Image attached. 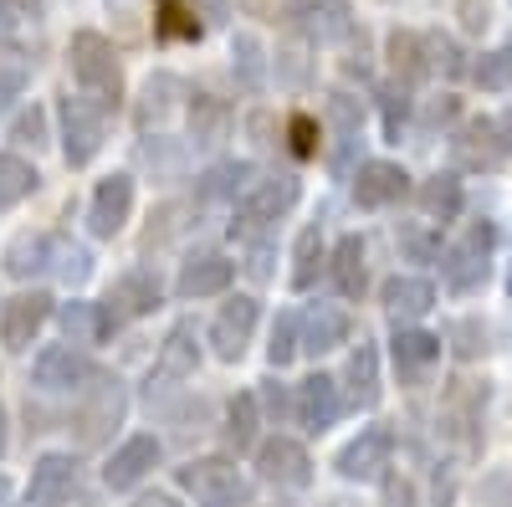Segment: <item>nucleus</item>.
Here are the masks:
<instances>
[{"label": "nucleus", "mask_w": 512, "mask_h": 507, "mask_svg": "<svg viewBox=\"0 0 512 507\" xmlns=\"http://www.w3.org/2000/svg\"><path fill=\"white\" fill-rule=\"evenodd\" d=\"M67 62H72V77L82 93H93L98 103H113L118 88H123V67H118V52L103 31H77L67 41Z\"/></svg>", "instance_id": "f257e3e1"}, {"label": "nucleus", "mask_w": 512, "mask_h": 507, "mask_svg": "<svg viewBox=\"0 0 512 507\" xmlns=\"http://www.w3.org/2000/svg\"><path fill=\"white\" fill-rule=\"evenodd\" d=\"M62 154H67V164L72 169H82V164H93L98 154H103V139H108V103H98L93 93H67L62 98Z\"/></svg>", "instance_id": "f03ea898"}, {"label": "nucleus", "mask_w": 512, "mask_h": 507, "mask_svg": "<svg viewBox=\"0 0 512 507\" xmlns=\"http://www.w3.org/2000/svg\"><path fill=\"white\" fill-rule=\"evenodd\" d=\"M492 246H497V231L492 221H466V231L441 251V277L451 292H477L487 282V262H492Z\"/></svg>", "instance_id": "7ed1b4c3"}, {"label": "nucleus", "mask_w": 512, "mask_h": 507, "mask_svg": "<svg viewBox=\"0 0 512 507\" xmlns=\"http://www.w3.org/2000/svg\"><path fill=\"white\" fill-rule=\"evenodd\" d=\"M180 487L195 497V507H246L251 487L236 472L231 456H195L180 467Z\"/></svg>", "instance_id": "20e7f679"}, {"label": "nucleus", "mask_w": 512, "mask_h": 507, "mask_svg": "<svg viewBox=\"0 0 512 507\" xmlns=\"http://www.w3.org/2000/svg\"><path fill=\"white\" fill-rule=\"evenodd\" d=\"M297 195H303V185H297L292 175H272V180H251V190L236 200V221H231V236L236 241H251L262 236L272 221H282L287 210L297 205Z\"/></svg>", "instance_id": "39448f33"}, {"label": "nucleus", "mask_w": 512, "mask_h": 507, "mask_svg": "<svg viewBox=\"0 0 512 507\" xmlns=\"http://www.w3.org/2000/svg\"><path fill=\"white\" fill-rule=\"evenodd\" d=\"M123 410H128L123 385L108 374H93L88 385H82V400H77V415H72L82 446H103L113 436V426H123Z\"/></svg>", "instance_id": "423d86ee"}, {"label": "nucleus", "mask_w": 512, "mask_h": 507, "mask_svg": "<svg viewBox=\"0 0 512 507\" xmlns=\"http://www.w3.org/2000/svg\"><path fill=\"white\" fill-rule=\"evenodd\" d=\"M333 467L344 482H384L395 467V431L390 426H364L344 451H338Z\"/></svg>", "instance_id": "0eeeda50"}, {"label": "nucleus", "mask_w": 512, "mask_h": 507, "mask_svg": "<svg viewBox=\"0 0 512 507\" xmlns=\"http://www.w3.org/2000/svg\"><path fill=\"white\" fill-rule=\"evenodd\" d=\"M338 415H344V395H338V379H333V374H308L303 385L292 390V420H297L308 436L333 431Z\"/></svg>", "instance_id": "6e6552de"}, {"label": "nucleus", "mask_w": 512, "mask_h": 507, "mask_svg": "<svg viewBox=\"0 0 512 507\" xmlns=\"http://www.w3.org/2000/svg\"><path fill=\"white\" fill-rule=\"evenodd\" d=\"M36 390H47V395H82V385L98 374L88 349H72V344H52V349H41L36 354Z\"/></svg>", "instance_id": "1a4fd4ad"}, {"label": "nucleus", "mask_w": 512, "mask_h": 507, "mask_svg": "<svg viewBox=\"0 0 512 507\" xmlns=\"http://www.w3.org/2000/svg\"><path fill=\"white\" fill-rule=\"evenodd\" d=\"M292 26L303 31L308 47H338L354 36V6L349 0H297Z\"/></svg>", "instance_id": "9d476101"}, {"label": "nucleus", "mask_w": 512, "mask_h": 507, "mask_svg": "<svg viewBox=\"0 0 512 507\" xmlns=\"http://www.w3.org/2000/svg\"><path fill=\"white\" fill-rule=\"evenodd\" d=\"M256 477L272 482V487H308L313 482V456L303 441L292 436H272L256 446Z\"/></svg>", "instance_id": "9b49d317"}, {"label": "nucleus", "mask_w": 512, "mask_h": 507, "mask_svg": "<svg viewBox=\"0 0 512 507\" xmlns=\"http://www.w3.org/2000/svg\"><path fill=\"white\" fill-rule=\"evenodd\" d=\"M256 318H262V303L246 298V292H236V298L216 313V323H210V349H216L221 364H236L251 344V333H256Z\"/></svg>", "instance_id": "f8f14e48"}, {"label": "nucleus", "mask_w": 512, "mask_h": 507, "mask_svg": "<svg viewBox=\"0 0 512 507\" xmlns=\"http://www.w3.org/2000/svg\"><path fill=\"white\" fill-rule=\"evenodd\" d=\"M47 318H52L47 292H21V298H11L6 308H0V344H6L11 354H26L36 344V333L47 328Z\"/></svg>", "instance_id": "ddd939ff"}, {"label": "nucleus", "mask_w": 512, "mask_h": 507, "mask_svg": "<svg viewBox=\"0 0 512 507\" xmlns=\"http://www.w3.org/2000/svg\"><path fill=\"white\" fill-rule=\"evenodd\" d=\"M390 359H395V374L405 385H425L431 369L441 364V333H425V328H395L390 338Z\"/></svg>", "instance_id": "4468645a"}, {"label": "nucleus", "mask_w": 512, "mask_h": 507, "mask_svg": "<svg viewBox=\"0 0 512 507\" xmlns=\"http://www.w3.org/2000/svg\"><path fill=\"white\" fill-rule=\"evenodd\" d=\"M231 282H236L231 257H221V251H195L175 277V292H180V303H200V298H221Z\"/></svg>", "instance_id": "2eb2a0df"}, {"label": "nucleus", "mask_w": 512, "mask_h": 507, "mask_svg": "<svg viewBox=\"0 0 512 507\" xmlns=\"http://www.w3.org/2000/svg\"><path fill=\"white\" fill-rule=\"evenodd\" d=\"M159 456H164V446H159V436H149V431H139V436H128L113 456H108V467H103V482L113 487V492H128V487H139L154 467H159Z\"/></svg>", "instance_id": "dca6fc26"}, {"label": "nucleus", "mask_w": 512, "mask_h": 507, "mask_svg": "<svg viewBox=\"0 0 512 507\" xmlns=\"http://www.w3.org/2000/svg\"><path fill=\"white\" fill-rule=\"evenodd\" d=\"M77 492V461L67 451H47V456H36V467H31V482H26V497L31 507H67Z\"/></svg>", "instance_id": "f3484780"}, {"label": "nucleus", "mask_w": 512, "mask_h": 507, "mask_svg": "<svg viewBox=\"0 0 512 507\" xmlns=\"http://www.w3.org/2000/svg\"><path fill=\"white\" fill-rule=\"evenodd\" d=\"M451 159L461 169H497L507 159V144L497 134V118H466L456 139H451Z\"/></svg>", "instance_id": "a211bd4d"}, {"label": "nucleus", "mask_w": 512, "mask_h": 507, "mask_svg": "<svg viewBox=\"0 0 512 507\" xmlns=\"http://www.w3.org/2000/svg\"><path fill=\"white\" fill-rule=\"evenodd\" d=\"M128 216H134V175H108L98 180L93 190V205H88V226L93 236H118L128 226Z\"/></svg>", "instance_id": "6ab92c4d"}, {"label": "nucleus", "mask_w": 512, "mask_h": 507, "mask_svg": "<svg viewBox=\"0 0 512 507\" xmlns=\"http://www.w3.org/2000/svg\"><path fill=\"white\" fill-rule=\"evenodd\" d=\"M410 195V175L400 164H390V159H369V164H359V175H354V200L364 205V210H384V205H400Z\"/></svg>", "instance_id": "aec40b11"}, {"label": "nucleus", "mask_w": 512, "mask_h": 507, "mask_svg": "<svg viewBox=\"0 0 512 507\" xmlns=\"http://www.w3.org/2000/svg\"><path fill=\"white\" fill-rule=\"evenodd\" d=\"M297 344H303V354H333L349 344V313L333 308V303H313L303 318H297Z\"/></svg>", "instance_id": "412c9836"}, {"label": "nucleus", "mask_w": 512, "mask_h": 507, "mask_svg": "<svg viewBox=\"0 0 512 507\" xmlns=\"http://www.w3.org/2000/svg\"><path fill=\"white\" fill-rule=\"evenodd\" d=\"M379 303H384V313H390L395 323H415V318H425V313L436 308V282L395 272L390 282L379 287Z\"/></svg>", "instance_id": "4be33fe9"}, {"label": "nucleus", "mask_w": 512, "mask_h": 507, "mask_svg": "<svg viewBox=\"0 0 512 507\" xmlns=\"http://www.w3.org/2000/svg\"><path fill=\"white\" fill-rule=\"evenodd\" d=\"M195 364H200V338H195L190 323H180V328H169V338L159 344V359H154L149 385H154V379H164V385H180V379L195 374Z\"/></svg>", "instance_id": "5701e85b"}, {"label": "nucleus", "mask_w": 512, "mask_h": 507, "mask_svg": "<svg viewBox=\"0 0 512 507\" xmlns=\"http://www.w3.org/2000/svg\"><path fill=\"white\" fill-rule=\"evenodd\" d=\"M328 277H333V287H338V298H349V303L364 298L369 262H364V241H359V236H338V246L328 251Z\"/></svg>", "instance_id": "b1692460"}, {"label": "nucleus", "mask_w": 512, "mask_h": 507, "mask_svg": "<svg viewBox=\"0 0 512 507\" xmlns=\"http://www.w3.org/2000/svg\"><path fill=\"white\" fill-rule=\"evenodd\" d=\"M185 98V82L175 77V72H154L149 82H144V93H139V108H134V118H139V129L149 134V129H159V123L175 113V103Z\"/></svg>", "instance_id": "393cba45"}, {"label": "nucleus", "mask_w": 512, "mask_h": 507, "mask_svg": "<svg viewBox=\"0 0 512 507\" xmlns=\"http://www.w3.org/2000/svg\"><path fill=\"white\" fill-rule=\"evenodd\" d=\"M108 303H113L118 318H144V313H154V308H159V282H154V272H144V267L123 272V277L113 282V292H108Z\"/></svg>", "instance_id": "a878e982"}, {"label": "nucleus", "mask_w": 512, "mask_h": 507, "mask_svg": "<svg viewBox=\"0 0 512 507\" xmlns=\"http://www.w3.org/2000/svg\"><path fill=\"white\" fill-rule=\"evenodd\" d=\"M226 134H231V108L210 93H195L190 98V144L216 149V144H226Z\"/></svg>", "instance_id": "bb28decb"}, {"label": "nucleus", "mask_w": 512, "mask_h": 507, "mask_svg": "<svg viewBox=\"0 0 512 507\" xmlns=\"http://www.w3.org/2000/svg\"><path fill=\"white\" fill-rule=\"evenodd\" d=\"M256 180V164L251 159H221V164H210L205 175H200V200H241Z\"/></svg>", "instance_id": "cd10ccee"}, {"label": "nucleus", "mask_w": 512, "mask_h": 507, "mask_svg": "<svg viewBox=\"0 0 512 507\" xmlns=\"http://www.w3.org/2000/svg\"><path fill=\"white\" fill-rule=\"evenodd\" d=\"M415 205H420V216L425 221H436V226H446V221H456L461 216V180L451 175H431V180H420V190H415Z\"/></svg>", "instance_id": "c85d7f7f"}, {"label": "nucleus", "mask_w": 512, "mask_h": 507, "mask_svg": "<svg viewBox=\"0 0 512 507\" xmlns=\"http://www.w3.org/2000/svg\"><path fill=\"white\" fill-rule=\"evenodd\" d=\"M344 385H349V405L354 410H374L379 405V354H374V344H359L349 354Z\"/></svg>", "instance_id": "c756f323"}, {"label": "nucleus", "mask_w": 512, "mask_h": 507, "mask_svg": "<svg viewBox=\"0 0 512 507\" xmlns=\"http://www.w3.org/2000/svg\"><path fill=\"white\" fill-rule=\"evenodd\" d=\"M323 267H328V241H323L318 226H308L303 236H297V246H292V287L308 292V287L318 282Z\"/></svg>", "instance_id": "7c9ffc66"}, {"label": "nucleus", "mask_w": 512, "mask_h": 507, "mask_svg": "<svg viewBox=\"0 0 512 507\" xmlns=\"http://www.w3.org/2000/svg\"><path fill=\"white\" fill-rule=\"evenodd\" d=\"M256 436H262V405H256V395H236L226 405V446L231 451H251Z\"/></svg>", "instance_id": "2f4dec72"}, {"label": "nucleus", "mask_w": 512, "mask_h": 507, "mask_svg": "<svg viewBox=\"0 0 512 507\" xmlns=\"http://www.w3.org/2000/svg\"><path fill=\"white\" fill-rule=\"evenodd\" d=\"M36 185H41V175H36V164H31V159H21V154H0V210L21 205Z\"/></svg>", "instance_id": "473e14b6"}, {"label": "nucleus", "mask_w": 512, "mask_h": 507, "mask_svg": "<svg viewBox=\"0 0 512 507\" xmlns=\"http://www.w3.org/2000/svg\"><path fill=\"white\" fill-rule=\"evenodd\" d=\"M390 67H395V82H420L431 77L425 72V52H420V31H390Z\"/></svg>", "instance_id": "72a5a7b5"}, {"label": "nucleus", "mask_w": 512, "mask_h": 507, "mask_svg": "<svg viewBox=\"0 0 512 507\" xmlns=\"http://www.w3.org/2000/svg\"><path fill=\"white\" fill-rule=\"evenodd\" d=\"M52 267V236H16L6 272L11 277H31V272H47Z\"/></svg>", "instance_id": "f704fd0d"}, {"label": "nucleus", "mask_w": 512, "mask_h": 507, "mask_svg": "<svg viewBox=\"0 0 512 507\" xmlns=\"http://www.w3.org/2000/svg\"><path fill=\"white\" fill-rule=\"evenodd\" d=\"M420 52H425V72H441V77H461L466 72L461 47H456L446 31H425L420 36Z\"/></svg>", "instance_id": "c9c22d12"}, {"label": "nucleus", "mask_w": 512, "mask_h": 507, "mask_svg": "<svg viewBox=\"0 0 512 507\" xmlns=\"http://www.w3.org/2000/svg\"><path fill=\"white\" fill-rule=\"evenodd\" d=\"M472 82L482 93H507L512 88V47H497V52H482V62L466 67Z\"/></svg>", "instance_id": "e433bc0d"}, {"label": "nucleus", "mask_w": 512, "mask_h": 507, "mask_svg": "<svg viewBox=\"0 0 512 507\" xmlns=\"http://www.w3.org/2000/svg\"><path fill=\"white\" fill-rule=\"evenodd\" d=\"M67 287H82L93 277V257H88V246H72V241H52V267Z\"/></svg>", "instance_id": "4c0bfd02"}, {"label": "nucleus", "mask_w": 512, "mask_h": 507, "mask_svg": "<svg viewBox=\"0 0 512 507\" xmlns=\"http://www.w3.org/2000/svg\"><path fill=\"white\" fill-rule=\"evenodd\" d=\"M154 31L164 36V41H200V31H205V21H195L180 0H164L159 6V16H154Z\"/></svg>", "instance_id": "58836bf2"}, {"label": "nucleus", "mask_w": 512, "mask_h": 507, "mask_svg": "<svg viewBox=\"0 0 512 507\" xmlns=\"http://www.w3.org/2000/svg\"><path fill=\"white\" fill-rule=\"evenodd\" d=\"M231 57H236V77L246 82V88H262V77H267L262 41H256V36H236L231 41Z\"/></svg>", "instance_id": "ea45409f"}, {"label": "nucleus", "mask_w": 512, "mask_h": 507, "mask_svg": "<svg viewBox=\"0 0 512 507\" xmlns=\"http://www.w3.org/2000/svg\"><path fill=\"white\" fill-rule=\"evenodd\" d=\"M297 354H303V344H297V313H277V323H272V344H267V359H272V369H282V364H292Z\"/></svg>", "instance_id": "a19ab883"}, {"label": "nucleus", "mask_w": 512, "mask_h": 507, "mask_svg": "<svg viewBox=\"0 0 512 507\" xmlns=\"http://www.w3.org/2000/svg\"><path fill=\"white\" fill-rule=\"evenodd\" d=\"M328 118H333L338 139H354V134H359V123H364V108H359L354 93H333V98H328Z\"/></svg>", "instance_id": "79ce46f5"}, {"label": "nucleus", "mask_w": 512, "mask_h": 507, "mask_svg": "<svg viewBox=\"0 0 512 507\" xmlns=\"http://www.w3.org/2000/svg\"><path fill=\"white\" fill-rule=\"evenodd\" d=\"M405 118H410V88L405 82H390V88H384V134L400 139Z\"/></svg>", "instance_id": "37998d69"}, {"label": "nucleus", "mask_w": 512, "mask_h": 507, "mask_svg": "<svg viewBox=\"0 0 512 507\" xmlns=\"http://www.w3.org/2000/svg\"><path fill=\"white\" fill-rule=\"evenodd\" d=\"M477 507H512V467H492L477 487Z\"/></svg>", "instance_id": "c03bdc74"}, {"label": "nucleus", "mask_w": 512, "mask_h": 507, "mask_svg": "<svg viewBox=\"0 0 512 507\" xmlns=\"http://www.w3.org/2000/svg\"><path fill=\"white\" fill-rule=\"evenodd\" d=\"M11 139H16V144H31V149L47 144V113H41V108H26V113L11 123Z\"/></svg>", "instance_id": "a18cd8bd"}, {"label": "nucleus", "mask_w": 512, "mask_h": 507, "mask_svg": "<svg viewBox=\"0 0 512 507\" xmlns=\"http://www.w3.org/2000/svg\"><path fill=\"white\" fill-rule=\"evenodd\" d=\"M256 405H262V415H272L277 420V426H287V420H292V395L277 385V379H267V385H262V395H256Z\"/></svg>", "instance_id": "49530a36"}, {"label": "nucleus", "mask_w": 512, "mask_h": 507, "mask_svg": "<svg viewBox=\"0 0 512 507\" xmlns=\"http://www.w3.org/2000/svg\"><path fill=\"white\" fill-rule=\"evenodd\" d=\"M287 134H292V154H297V159H313V154H318V123H313L308 113H297V118L287 123Z\"/></svg>", "instance_id": "de8ad7c7"}, {"label": "nucleus", "mask_w": 512, "mask_h": 507, "mask_svg": "<svg viewBox=\"0 0 512 507\" xmlns=\"http://www.w3.org/2000/svg\"><path fill=\"white\" fill-rule=\"evenodd\" d=\"M384 507H415V487L405 477H384Z\"/></svg>", "instance_id": "09e8293b"}, {"label": "nucleus", "mask_w": 512, "mask_h": 507, "mask_svg": "<svg viewBox=\"0 0 512 507\" xmlns=\"http://www.w3.org/2000/svg\"><path fill=\"white\" fill-rule=\"evenodd\" d=\"M21 88H26V67H21V62L0 67V103H11V98H16Z\"/></svg>", "instance_id": "8fccbe9b"}, {"label": "nucleus", "mask_w": 512, "mask_h": 507, "mask_svg": "<svg viewBox=\"0 0 512 507\" xmlns=\"http://www.w3.org/2000/svg\"><path fill=\"white\" fill-rule=\"evenodd\" d=\"M456 118V98L451 93H441L431 108H425V123H431V129H441V123H451Z\"/></svg>", "instance_id": "3c124183"}, {"label": "nucleus", "mask_w": 512, "mask_h": 507, "mask_svg": "<svg viewBox=\"0 0 512 507\" xmlns=\"http://www.w3.org/2000/svg\"><path fill=\"white\" fill-rule=\"evenodd\" d=\"M195 16H205V26L210 21H226V0H195Z\"/></svg>", "instance_id": "603ef678"}, {"label": "nucleus", "mask_w": 512, "mask_h": 507, "mask_svg": "<svg viewBox=\"0 0 512 507\" xmlns=\"http://www.w3.org/2000/svg\"><path fill=\"white\" fill-rule=\"evenodd\" d=\"M134 507H180L175 497H169V492H149V497H139Z\"/></svg>", "instance_id": "864d4df0"}, {"label": "nucleus", "mask_w": 512, "mask_h": 507, "mask_svg": "<svg viewBox=\"0 0 512 507\" xmlns=\"http://www.w3.org/2000/svg\"><path fill=\"white\" fill-rule=\"evenodd\" d=\"M497 134H502V144H507V154H512V108L497 118Z\"/></svg>", "instance_id": "5fc2aeb1"}, {"label": "nucleus", "mask_w": 512, "mask_h": 507, "mask_svg": "<svg viewBox=\"0 0 512 507\" xmlns=\"http://www.w3.org/2000/svg\"><path fill=\"white\" fill-rule=\"evenodd\" d=\"M6 441H11V415H6V405H0V456H6Z\"/></svg>", "instance_id": "6e6d98bb"}, {"label": "nucleus", "mask_w": 512, "mask_h": 507, "mask_svg": "<svg viewBox=\"0 0 512 507\" xmlns=\"http://www.w3.org/2000/svg\"><path fill=\"white\" fill-rule=\"evenodd\" d=\"M0 6H6L11 16H21V11H31V6H36V0H0Z\"/></svg>", "instance_id": "4d7b16f0"}, {"label": "nucleus", "mask_w": 512, "mask_h": 507, "mask_svg": "<svg viewBox=\"0 0 512 507\" xmlns=\"http://www.w3.org/2000/svg\"><path fill=\"white\" fill-rule=\"evenodd\" d=\"M11 26H16V16H11L6 6H0V31H11Z\"/></svg>", "instance_id": "13d9d810"}, {"label": "nucleus", "mask_w": 512, "mask_h": 507, "mask_svg": "<svg viewBox=\"0 0 512 507\" xmlns=\"http://www.w3.org/2000/svg\"><path fill=\"white\" fill-rule=\"evenodd\" d=\"M507 292H512V277H507Z\"/></svg>", "instance_id": "bf43d9fd"}, {"label": "nucleus", "mask_w": 512, "mask_h": 507, "mask_svg": "<svg viewBox=\"0 0 512 507\" xmlns=\"http://www.w3.org/2000/svg\"><path fill=\"white\" fill-rule=\"evenodd\" d=\"M390 6H395V0H390Z\"/></svg>", "instance_id": "052dcab7"}]
</instances>
